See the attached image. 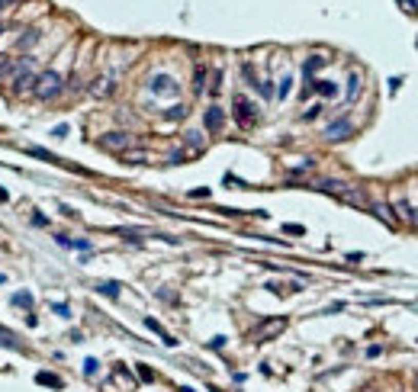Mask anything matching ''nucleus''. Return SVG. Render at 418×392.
<instances>
[{"instance_id":"21","label":"nucleus","mask_w":418,"mask_h":392,"mask_svg":"<svg viewBox=\"0 0 418 392\" xmlns=\"http://www.w3.org/2000/svg\"><path fill=\"white\" fill-rule=\"evenodd\" d=\"M35 39H39V32H35V29H26V35L19 39V49H29V45H32Z\"/></svg>"},{"instance_id":"7","label":"nucleus","mask_w":418,"mask_h":392,"mask_svg":"<svg viewBox=\"0 0 418 392\" xmlns=\"http://www.w3.org/2000/svg\"><path fill=\"white\" fill-rule=\"evenodd\" d=\"M351 135V122L348 119H334L328 129H325V138L328 141H341V138H348Z\"/></svg>"},{"instance_id":"27","label":"nucleus","mask_w":418,"mask_h":392,"mask_svg":"<svg viewBox=\"0 0 418 392\" xmlns=\"http://www.w3.org/2000/svg\"><path fill=\"white\" fill-rule=\"evenodd\" d=\"M52 312H55V315H62V318H68V315H71V308H68V305H62V302H52Z\"/></svg>"},{"instance_id":"3","label":"nucleus","mask_w":418,"mask_h":392,"mask_svg":"<svg viewBox=\"0 0 418 392\" xmlns=\"http://www.w3.org/2000/svg\"><path fill=\"white\" fill-rule=\"evenodd\" d=\"M283 328H286V318H273V322H261L254 331H251V338H254V341H270L273 335H280Z\"/></svg>"},{"instance_id":"13","label":"nucleus","mask_w":418,"mask_h":392,"mask_svg":"<svg viewBox=\"0 0 418 392\" xmlns=\"http://www.w3.org/2000/svg\"><path fill=\"white\" fill-rule=\"evenodd\" d=\"M0 344H4V347H23L19 338L13 335V331H7V328H0Z\"/></svg>"},{"instance_id":"10","label":"nucleus","mask_w":418,"mask_h":392,"mask_svg":"<svg viewBox=\"0 0 418 392\" xmlns=\"http://www.w3.org/2000/svg\"><path fill=\"white\" fill-rule=\"evenodd\" d=\"M344 187H348V183H341V180H319L315 183V190H322V193H334V196H338Z\"/></svg>"},{"instance_id":"25","label":"nucleus","mask_w":418,"mask_h":392,"mask_svg":"<svg viewBox=\"0 0 418 392\" xmlns=\"http://www.w3.org/2000/svg\"><path fill=\"white\" fill-rule=\"evenodd\" d=\"M184 116H187V110H184L181 103H177V106H171V110H167V119H184Z\"/></svg>"},{"instance_id":"23","label":"nucleus","mask_w":418,"mask_h":392,"mask_svg":"<svg viewBox=\"0 0 418 392\" xmlns=\"http://www.w3.org/2000/svg\"><path fill=\"white\" fill-rule=\"evenodd\" d=\"M4 74H13V61H10L7 55H0V77Z\"/></svg>"},{"instance_id":"9","label":"nucleus","mask_w":418,"mask_h":392,"mask_svg":"<svg viewBox=\"0 0 418 392\" xmlns=\"http://www.w3.org/2000/svg\"><path fill=\"white\" fill-rule=\"evenodd\" d=\"M145 325H148V328H151V331H154V335H158V338H161V341H164V344H167V347H174V344H177V341H174V338H171V335H167V331H164V328H161V325H158V322H154V318H145Z\"/></svg>"},{"instance_id":"26","label":"nucleus","mask_w":418,"mask_h":392,"mask_svg":"<svg viewBox=\"0 0 418 392\" xmlns=\"http://www.w3.org/2000/svg\"><path fill=\"white\" fill-rule=\"evenodd\" d=\"M396 209H399V216H402L405 222H409V216H412V206L405 203V199H399V203H396Z\"/></svg>"},{"instance_id":"2","label":"nucleus","mask_w":418,"mask_h":392,"mask_svg":"<svg viewBox=\"0 0 418 392\" xmlns=\"http://www.w3.org/2000/svg\"><path fill=\"white\" fill-rule=\"evenodd\" d=\"M232 106H235V122L242 126V129H254V126H257V106L251 103L248 97L238 93V97L232 100Z\"/></svg>"},{"instance_id":"18","label":"nucleus","mask_w":418,"mask_h":392,"mask_svg":"<svg viewBox=\"0 0 418 392\" xmlns=\"http://www.w3.org/2000/svg\"><path fill=\"white\" fill-rule=\"evenodd\" d=\"M35 383H42V386H52V389H58V386H62V379H58L55 373H39V376H35Z\"/></svg>"},{"instance_id":"8","label":"nucleus","mask_w":418,"mask_h":392,"mask_svg":"<svg viewBox=\"0 0 418 392\" xmlns=\"http://www.w3.org/2000/svg\"><path fill=\"white\" fill-rule=\"evenodd\" d=\"M222 122H225L222 106H209V110H206V129H209V132H219Z\"/></svg>"},{"instance_id":"14","label":"nucleus","mask_w":418,"mask_h":392,"mask_svg":"<svg viewBox=\"0 0 418 392\" xmlns=\"http://www.w3.org/2000/svg\"><path fill=\"white\" fill-rule=\"evenodd\" d=\"M26 151L32 154V158H42V161H52V164H62V161H58V158H55V154H52V151H45V148H35V145H29Z\"/></svg>"},{"instance_id":"1","label":"nucleus","mask_w":418,"mask_h":392,"mask_svg":"<svg viewBox=\"0 0 418 392\" xmlns=\"http://www.w3.org/2000/svg\"><path fill=\"white\" fill-rule=\"evenodd\" d=\"M62 87H65V77L58 74V71H42V74L35 77L32 93H35L39 100H55L58 93H62Z\"/></svg>"},{"instance_id":"17","label":"nucleus","mask_w":418,"mask_h":392,"mask_svg":"<svg viewBox=\"0 0 418 392\" xmlns=\"http://www.w3.org/2000/svg\"><path fill=\"white\" fill-rule=\"evenodd\" d=\"M357 93H361V74H351L348 77V100H357Z\"/></svg>"},{"instance_id":"35","label":"nucleus","mask_w":418,"mask_h":392,"mask_svg":"<svg viewBox=\"0 0 418 392\" xmlns=\"http://www.w3.org/2000/svg\"><path fill=\"white\" fill-rule=\"evenodd\" d=\"M10 4H13V0H10Z\"/></svg>"},{"instance_id":"22","label":"nucleus","mask_w":418,"mask_h":392,"mask_svg":"<svg viewBox=\"0 0 418 392\" xmlns=\"http://www.w3.org/2000/svg\"><path fill=\"white\" fill-rule=\"evenodd\" d=\"M97 370H100V363L93 360V357H87V360H84V373H87V376H97Z\"/></svg>"},{"instance_id":"34","label":"nucleus","mask_w":418,"mask_h":392,"mask_svg":"<svg viewBox=\"0 0 418 392\" xmlns=\"http://www.w3.org/2000/svg\"><path fill=\"white\" fill-rule=\"evenodd\" d=\"M0 32H4V26H0Z\"/></svg>"},{"instance_id":"32","label":"nucleus","mask_w":418,"mask_h":392,"mask_svg":"<svg viewBox=\"0 0 418 392\" xmlns=\"http://www.w3.org/2000/svg\"><path fill=\"white\" fill-rule=\"evenodd\" d=\"M10 7V0H0V13H4V10Z\"/></svg>"},{"instance_id":"31","label":"nucleus","mask_w":418,"mask_h":392,"mask_svg":"<svg viewBox=\"0 0 418 392\" xmlns=\"http://www.w3.org/2000/svg\"><path fill=\"white\" fill-rule=\"evenodd\" d=\"M32 225H49V219H45V216H39V212H35V216H32Z\"/></svg>"},{"instance_id":"15","label":"nucleus","mask_w":418,"mask_h":392,"mask_svg":"<svg viewBox=\"0 0 418 392\" xmlns=\"http://www.w3.org/2000/svg\"><path fill=\"white\" fill-rule=\"evenodd\" d=\"M322 65H325V58H322V55H312V58L306 61V68H303V71H306V77H312V74H315V71H319Z\"/></svg>"},{"instance_id":"12","label":"nucleus","mask_w":418,"mask_h":392,"mask_svg":"<svg viewBox=\"0 0 418 392\" xmlns=\"http://www.w3.org/2000/svg\"><path fill=\"white\" fill-rule=\"evenodd\" d=\"M90 90H93V97H110V93H113V77L97 80V87H90Z\"/></svg>"},{"instance_id":"30","label":"nucleus","mask_w":418,"mask_h":392,"mask_svg":"<svg viewBox=\"0 0 418 392\" xmlns=\"http://www.w3.org/2000/svg\"><path fill=\"white\" fill-rule=\"evenodd\" d=\"M319 110H322V106H312V110H309V113L303 116V119H306V122H309V119H315V116H319Z\"/></svg>"},{"instance_id":"6","label":"nucleus","mask_w":418,"mask_h":392,"mask_svg":"<svg viewBox=\"0 0 418 392\" xmlns=\"http://www.w3.org/2000/svg\"><path fill=\"white\" fill-rule=\"evenodd\" d=\"M148 90L151 93H177V84H174V77H167V74H154L148 80Z\"/></svg>"},{"instance_id":"28","label":"nucleus","mask_w":418,"mask_h":392,"mask_svg":"<svg viewBox=\"0 0 418 392\" xmlns=\"http://www.w3.org/2000/svg\"><path fill=\"white\" fill-rule=\"evenodd\" d=\"M290 84H293L290 77H283V80H280V90H277V97H280V100L286 97V93H290Z\"/></svg>"},{"instance_id":"16","label":"nucleus","mask_w":418,"mask_h":392,"mask_svg":"<svg viewBox=\"0 0 418 392\" xmlns=\"http://www.w3.org/2000/svg\"><path fill=\"white\" fill-rule=\"evenodd\" d=\"M312 90H319L322 97H334V93H338V87H334V84H328V80H315V84H312Z\"/></svg>"},{"instance_id":"24","label":"nucleus","mask_w":418,"mask_h":392,"mask_svg":"<svg viewBox=\"0 0 418 392\" xmlns=\"http://www.w3.org/2000/svg\"><path fill=\"white\" fill-rule=\"evenodd\" d=\"M203 87H206V68H196V93H203Z\"/></svg>"},{"instance_id":"5","label":"nucleus","mask_w":418,"mask_h":392,"mask_svg":"<svg viewBox=\"0 0 418 392\" xmlns=\"http://www.w3.org/2000/svg\"><path fill=\"white\" fill-rule=\"evenodd\" d=\"M100 145H103L106 151H126L129 145H132V138H129L126 132H110V135L100 138Z\"/></svg>"},{"instance_id":"4","label":"nucleus","mask_w":418,"mask_h":392,"mask_svg":"<svg viewBox=\"0 0 418 392\" xmlns=\"http://www.w3.org/2000/svg\"><path fill=\"white\" fill-rule=\"evenodd\" d=\"M338 199H341V203H348V206H357V209H370L364 190H357V187H344L341 193H338Z\"/></svg>"},{"instance_id":"33","label":"nucleus","mask_w":418,"mask_h":392,"mask_svg":"<svg viewBox=\"0 0 418 392\" xmlns=\"http://www.w3.org/2000/svg\"><path fill=\"white\" fill-rule=\"evenodd\" d=\"M415 389H418V379H415Z\"/></svg>"},{"instance_id":"11","label":"nucleus","mask_w":418,"mask_h":392,"mask_svg":"<svg viewBox=\"0 0 418 392\" xmlns=\"http://www.w3.org/2000/svg\"><path fill=\"white\" fill-rule=\"evenodd\" d=\"M370 209H373V212H376V219H383V222L389 225V229H396V219H392V209H389V206L376 203V206H370Z\"/></svg>"},{"instance_id":"20","label":"nucleus","mask_w":418,"mask_h":392,"mask_svg":"<svg viewBox=\"0 0 418 392\" xmlns=\"http://www.w3.org/2000/svg\"><path fill=\"white\" fill-rule=\"evenodd\" d=\"M13 305L29 308V305H32V296H29V293H16V296H13Z\"/></svg>"},{"instance_id":"19","label":"nucleus","mask_w":418,"mask_h":392,"mask_svg":"<svg viewBox=\"0 0 418 392\" xmlns=\"http://www.w3.org/2000/svg\"><path fill=\"white\" fill-rule=\"evenodd\" d=\"M103 296H110V299H116V296H119V283H100V286H97Z\"/></svg>"},{"instance_id":"29","label":"nucleus","mask_w":418,"mask_h":392,"mask_svg":"<svg viewBox=\"0 0 418 392\" xmlns=\"http://www.w3.org/2000/svg\"><path fill=\"white\" fill-rule=\"evenodd\" d=\"M138 376H142V379H145V383H148V379H154V373L148 370V366H138Z\"/></svg>"}]
</instances>
